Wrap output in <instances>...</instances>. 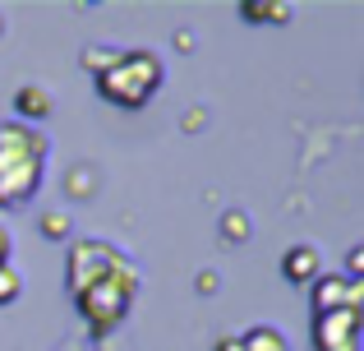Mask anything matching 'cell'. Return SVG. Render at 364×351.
Listing matches in <instances>:
<instances>
[{
    "mask_svg": "<svg viewBox=\"0 0 364 351\" xmlns=\"http://www.w3.org/2000/svg\"><path fill=\"white\" fill-rule=\"evenodd\" d=\"M51 139L42 125L0 120V208H28L42 189Z\"/></svg>",
    "mask_w": 364,
    "mask_h": 351,
    "instance_id": "2",
    "label": "cell"
},
{
    "mask_svg": "<svg viewBox=\"0 0 364 351\" xmlns=\"http://www.w3.org/2000/svg\"><path fill=\"white\" fill-rule=\"evenodd\" d=\"M360 310H328V315H314L309 337L314 351H360Z\"/></svg>",
    "mask_w": 364,
    "mask_h": 351,
    "instance_id": "4",
    "label": "cell"
},
{
    "mask_svg": "<svg viewBox=\"0 0 364 351\" xmlns=\"http://www.w3.org/2000/svg\"><path fill=\"white\" fill-rule=\"evenodd\" d=\"M346 278L350 282H364V250H360V245L346 254Z\"/></svg>",
    "mask_w": 364,
    "mask_h": 351,
    "instance_id": "13",
    "label": "cell"
},
{
    "mask_svg": "<svg viewBox=\"0 0 364 351\" xmlns=\"http://www.w3.org/2000/svg\"><path fill=\"white\" fill-rule=\"evenodd\" d=\"M9 250H14V241H9V231L0 226V263H9Z\"/></svg>",
    "mask_w": 364,
    "mask_h": 351,
    "instance_id": "15",
    "label": "cell"
},
{
    "mask_svg": "<svg viewBox=\"0 0 364 351\" xmlns=\"http://www.w3.org/2000/svg\"><path fill=\"white\" fill-rule=\"evenodd\" d=\"M240 14L249 23H286V19H291V5H286V0H245Z\"/></svg>",
    "mask_w": 364,
    "mask_h": 351,
    "instance_id": "8",
    "label": "cell"
},
{
    "mask_svg": "<svg viewBox=\"0 0 364 351\" xmlns=\"http://www.w3.org/2000/svg\"><path fill=\"white\" fill-rule=\"evenodd\" d=\"M18 291H23V278H18L14 263H0V305H14Z\"/></svg>",
    "mask_w": 364,
    "mask_h": 351,
    "instance_id": "10",
    "label": "cell"
},
{
    "mask_svg": "<svg viewBox=\"0 0 364 351\" xmlns=\"http://www.w3.org/2000/svg\"><path fill=\"white\" fill-rule=\"evenodd\" d=\"M226 236H231V245H240V236H245V217L240 213H226Z\"/></svg>",
    "mask_w": 364,
    "mask_h": 351,
    "instance_id": "14",
    "label": "cell"
},
{
    "mask_svg": "<svg viewBox=\"0 0 364 351\" xmlns=\"http://www.w3.org/2000/svg\"><path fill=\"white\" fill-rule=\"evenodd\" d=\"M42 236L46 241H70V217L65 213H46L42 217Z\"/></svg>",
    "mask_w": 364,
    "mask_h": 351,
    "instance_id": "12",
    "label": "cell"
},
{
    "mask_svg": "<svg viewBox=\"0 0 364 351\" xmlns=\"http://www.w3.org/2000/svg\"><path fill=\"white\" fill-rule=\"evenodd\" d=\"M323 273V259H318V250L314 245H291V250L282 254V278L286 282H295V287H304V282H314Z\"/></svg>",
    "mask_w": 364,
    "mask_h": 351,
    "instance_id": "6",
    "label": "cell"
},
{
    "mask_svg": "<svg viewBox=\"0 0 364 351\" xmlns=\"http://www.w3.org/2000/svg\"><path fill=\"white\" fill-rule=\"evenodd\" d=\"M111 56H116V46H83V70H88V74H102L111 65Z\"/></svg>",
    "mask_w": 364,
    "mask_h": 351,
    "instance_id": "11",
    "label": "cell"
},
{
    "mask_svg": "<svg viewBox=\"0 0 364 351\" xmlns=\"http://www.w3.org/2000/svg\"><path fill=\"white\" fill-rule=\"evenodd\" d=\"M0 33H5V19H0Z\"/></svg>",
    "mask_w": 364,
    "mask_h": 351,
    "instance_id": "16",
    "label": "cell"
},
{
    "mask_svg": "<svg viewBox=\"0 0 364 351\" xmlns=\"http://www.w3.org/2000/svg\"><path fill=\"white\" fill-rule=\"evenodd\" d=\"M65 287H70V300L79 305L83 324H88L92 337H107L124 324V315L139 300V268L129 263V254H120L116 245L97 241V236H83V241H70V263H65Z\"/></svg>",
    "mask_w": 364,
    "mask_h": 351,
    "instance_id": "1",
    "label": "cell"
},
{
    "mask_svg": "<svg viewBox=\"0 0 364 351\" xmlns=\"http://www.w3.org/2000/svg\"><path fill=\"white\" fill-rule=\"evenodd\" d=\"M309 305L314 315H328V310H364V282H350L346 273H328V278L309 282Z\"/></svg>",
    "mask_w": 364,
    "mask_h": 351,
    "instance_id": "5",
    "label": "cell"
},
{
    "mask_svg": "<svg viewBox=\"0 0 364 351\" xmlns=\"http://www.w3.org/2000/svg\"><path fill=\"white\" fill-rule=\"evenodd\" d=\"M14 111H18L14 120H23V125H42V120L51 116V98H46L42 88H33V83H28V88L14 93Z\"/></svg>",
    "mask_w": 364,
    "mask_h": 351,
    "instance_id": "7",
    "label": "cell"
},
{
    "mask_svg": "<svg viewBox=\"0 0 364 351\" xmlns=\"http://www.w3.org/2000/svg\"><path fill=\"white\" fill-rule=\"evenodd\" d=\"M240 351H286V342H282V333H277V328L258 324V328H249V333L240 337Z\"/></svg>",
    "mask_w": 364,
    "mask_h": 351,
    "instance_id": "9",
    "label": "cell"
},
{
    "mask_svg": "<svg viewBox=\"0 0 364 351\" xmlns=\"http://www.w3.org/2000/svg\"><path fill=\"white\" fill-rule=\"evenodd\" d=\"M161 79H166V65H161V56L148 51V46L116 51L107 70L92 74L97 98L111 102V107H120V111H143L161 93Z\"/></svg>",
    "mask_w": 364,
    "mask_h": 351,
    "instance_id": "3",
    "label": "cell"
}]
</instances>
